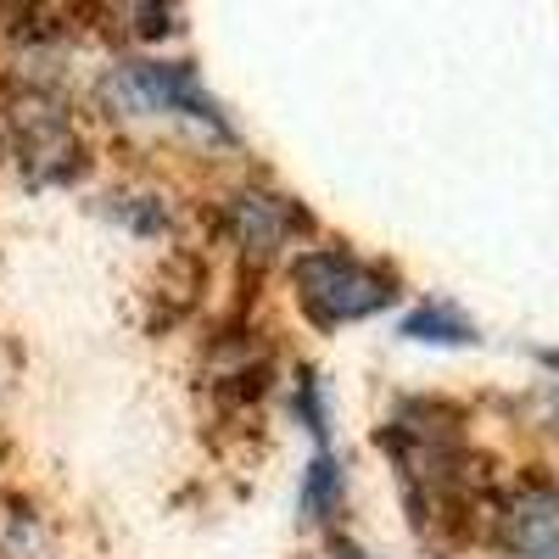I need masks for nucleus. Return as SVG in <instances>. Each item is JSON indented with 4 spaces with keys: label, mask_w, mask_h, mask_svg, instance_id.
Segmentation results:
<instances>
[{
    "label": "nucleus",
    "mask_w": 559,
    "mask_h": 559,
    "mask_svg": "<svg viewBox=\"0 0 559 559\" xmlns=\"http://www.w3.org/2000/svg\"><path fill=\"white\" fill-rule=\"evenodd\" d=\"M292 286H297V302L313 324L336 331V324H353V319H369L397 302V274L381 269V263H364L353 252H336V247H319L308 258H297L292 269Z\"/></svg>",
    "instance_id": "obj_1"
},
{
    "label": "nucleus",
    "mask_w": 559,
    "mask_h": 559,
    "mask_svg": "<svg viewBox=\"0 0 559 559\" xmlns=\"http://www.w3.org/2000/svg\"><path fill=\"white\" fill-rule=\"evenodd\" d=\"M102 102L118 118L179 112V118H197V123H218V107L197 84V73L174 68V62H123V68H112L107 84H102Z\"/></svg>",
    "instance_id": "obj_2"
},
{
    "label": "nucleus",
    "mask_w": 559,
    "mask_h": 559,
    "mask_svg": "<svg viewBox=\"0 0 559 559\" xmlns=\"http://www.w3.org/2000/svg\"><path fill=\"white\" fill-rule=\"evenodd\" d=\"M7 123H12L17 157H23L39 179H68V174L79 168V134H73V123L62 118L57 102L17 96L12 112H7Z\"/></svg>",
    "instance_id": "obj_3"
},
{
    "label": "nucleus",
    "mask_w": 559,
    "mask_h": 559,
    "mask_svg": "<svg viewBox=\"0 0 559 559\" xmlns=\"http://www.w3.org/2000/svg\"><path fill=\"white\" fill-rule=\"evenodd\" d=\"M224 224L229 236H236V247L247 258H274L280 247H286L297 229H308V213L292 202V197H274V191H241L224 202Z\"/></svg>",
    "instance_id": "obj_4"
},
{
    "label": "nucleus",
    "mask_w": 559,
    "mask_h": 559,
    "mask_svg": "<svg viewBox=\"0 0 559 559\" xmlns=\"http://www.w3.org/2000/svg\"><path fill=\"white\" fill-rule=\"evenodd\" d=\"M503 543L526 559H559V492L526 487L503 509Z\"/></svg>",
    "instance_id": "obj_5"
},
{
    "label": "nucleus",
    "mask_w": 559,
    "mask_h": 559,
    "mask_svg": "<svg viewBox=\"0 0 559 559\" xmlns=\"http://www.w3.org/2000/svg\"><path fill=\"white\" fill-rule=\"evenodd\" d=\"M403 336L408 342H431V347H471L476 324L464 319L459 308H448V302H426V308H414L403 319Z\"/></svg>",
    "instance_id": "obj_6"
},
{
    "label": "nucleus",
    "mask_w": 559,
    "mask_h": 559,
    "mask_svg": "<svg viewBox=\"0 0 559 559\" xmlns=\"http://www.w3.org/2000/svg\"><path fill=\"white\" fill-rule=\"evenodd\" d=\"M336 503H342V471H336L331 453H319L313 471H308V487H302V509H308L313 521H331Z\"/></svg>",
    "instance_id": "obj_7"
},
{
    "label": "nucleus",
    "mask_w": 559,
    "mask_h": 559,
    "mask_svg": "<svg viewBox=\"0 0 559 559\" xmlns=\"http://www.w3.org/2000/svg\"><path fill=\"white\" fill-rule=\"evenodd\" d=\"M112 12H118V23H123L129 34H146V39H157V34H168L174 0H112Z\"/></svg>",
    "instance_id": "obj_8"
},
{
    "label": "nucleus",
    "mask_w": 559,
    "mask_h": 559,
    "mask_svg": "<svg viewBox=\"0 0 559 559\" xmlns=\"http://www.w3.org/2000/svg\"><path fill=\"white\" fill-rule=\"evenodd\" d=\"M336 559H369V554H358V548H336Z\"/></svg>",
    "instance_id": "obj_9"
},
{
    "label": "nucleus",
    "mask_w": 559,
    "mask_h": 559,
    "mask_svg": "<svg viewBox=\"0 0 559 559\" xmlns=\"http://www.w3.org/2000/svg\"><path fill=\"white\" fill-rule=\"evenodd\" d=\"M543 364H554V369H559V353H543Z\"/></svg>",
    "instance_id": "obj_10"
}]
</instances>
